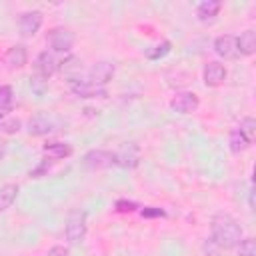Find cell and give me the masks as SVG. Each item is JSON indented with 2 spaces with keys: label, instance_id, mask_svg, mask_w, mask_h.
Masks as SVG:
<instances>
[{
  "label": "cell",
  "instance_id": "f1b7e54d",
  "mask_svg": "<svg viewBox=\"0 0 256 256\" xmlns=\"http://www.w3.org/2000/svg\"><path fill=\"white\" fill-rule=\"evenodd\" d=\"M142 216L144 218H160V216H166V212L162 208H156V206H148V208H142Z\"/></svg>",
  "mask_w": 256,
  "mask_h": 256
},
{
  "label": "cell",
  "instance_id": "484cf974",
  "mask_svg": "<svg viewBox=\"0 0 256 256\" xmlns=\"http://www.w3.org/2000/svg\"><path fill=\"white\" fill-rule=\"evenodd\" d=\"M30 86H32V90L38 94V96H42L44 92H46V86H48V80H44V78H40V76H32L30 78Z\"/></svg>",
  "mask_w": 256,
  "mask_h": 256
},
{
  "label": "cell",
  "instance_id": "ac0fdd59",
  "mask_svg": "<svg viewBox=\"0 0 256 256\" xmlns=\"http://www.w3.org/2000/svg\"><path fill=\"white\" fill-rule=\"evenodd\" d=\"M42 150L50 160H62L72 154V146L66 142H50V144H44Z\"/></svg>",
  "mask_w": 256,
  "mask_h": 256
},
{
  "label": "cell",
  "instance_id": "7402d4cb",
  "mask_svg": "<svg viewBox=\"0 0 256 256\" xmlns=\"http://www.w3.org/2000/svg\"><path fill=\"white\" fill-rule=\"evenodd\" d=\"M238 130H240V132H242V136L252 144V140H254V136H256V120H254V118H250V116H246V118L240 122Z\"/></svg>",
  "mask_w": 256,
  "mask_h": 256
},
{
  "label": "cell",
  "instance_id": "ffe728a7",
  "mask_svg": "<svg viewBox=\"0 0 256 256\" xmlns=\"http://www.w3.org/2000/svg\"><path fill=\"white\" fill-rule=\"evenodd\" d=\"M228 144H230V150H232L234 154H240V152H244V150L250 146V142H248V140L242 136V132H240L238 128H234V130L230 132Z\"/></svg>",
  "mask_w": 256,
  "mask_h": 256
},
{
  "label": "cell",
  "instance_id": "83f0119b",
  "mask_svg": "<svg viewBox=\"0 0 256 256\" xmlns=\"http://www.w3.org/2000/svg\"><path fill=\"white\" fill-rule=\"evenodd\" d=\"M48 170H50V162L44 158V160H42L34 170H30V176H32V178H40V176H42L44 172H48Z\"/></svg>",
  "mask_w": 256,
  "mask_h": 256
},
{
  "label": "cell",
  "instance_id": "603a6c76",
  "mask_svg": "<svg viewBox=\"0 0 256 256\" xmlns=\"http://www.w3.org/2000/svg\"><path fill=\"white\" fill-rule=\"evenodd\" d=\"M168 52H170V42H168V40H162L160 44H156V46H152V48L146 50V58H150V60H160V58L166 56Z\"/></svg>",
  "mask_w": 256,
  "mask_h": 256
},
{
  "label": "cell",
  "instance_id": "44dd1931",
  "mask_svg": "<svg viewBox=\"0 0 256 256\" xmlns=\"http://www.w3.org/2000/svg\"><path fill=\"white\" fill-rule=\"evenodd\" d=\"M14 106V92L10 86L6 84H0V114L4 112H10Z\"/></svg>",
  "mask_w": 256,
  "mask_h": 256
},
{
  "label": "cell",
  "instance_id": "6da1fadb",
  "mask_svg": "<svg viewBox=\"0 0 256 256\" xmlns=\"http://www.w3.org/2000/svg\"><path fill=\"white\" fill-rule=\"evenodd\" d=\"M210 240L222 250V248H234L240 244L242 240V228L240 224L226 212H218L212 216V222H210Z\"/></svg>",
  "mask_w": 256,
  "mask_h": 256
},
{
  "label": "cell",
  "instance_id": "8fae6325",
  "mask_svg": "<svg viewBox=\"0 0 256 256\" xmlns=\"http://www.w3.org/2000/svg\"><path fill=\"white\" fill-rule=\"evenodd\" d=\"M214 50H216L218 56H222V58H226V60H234V58L240 56L236 36H232V34L218 36V38L214 40Z\"/></svg>",
  "mask_w": 256,
  "mask_h": 256
},
{
  "label": "cell",
  "instance_id": "5bb4252c",
  "mask_svg": "<svg viewBox=\"0 0 256 256\" xmlns=\"http://www.w3.org/2000/svg\"><path fill=\"white\" fill-rule=\"evenodd\" d=\"M4 62L8 64V68L16 70V68H24L26 62H28V52H26V46L22 44H14L8 48L6 56H4Z\"/></svg>",
  "mask_w": 256,
  "mask_h": 256
},
{
  "label": "cell",
  "instance_id": "d4e9b609",
  "mask_svg": "<svg viewBox=\"0 0 256 256\" xmlns=\"http://www.w3.org/2000/svg\"><path fill=\"white\" fill-rule=\"evenodd\" d=\"M20 120L18 118H2V124H0V130L6 132V134H16L20 130Z\"/></svg>",
  "mask_w": 256,
  "mask_h": 256
},
{
  "label": "cell",
  "instance_id": "277c9868",
  "mask_svg": "<svg viewBox=\"0 0 256 256\" xmlns=\"http://www.w3.org/2000/svg\"><path fill=\"white\" fill-rule=\"evenodd\" d=\"M114 162L120 168H136L140 162V148L134 142H126L122 144L116 152H114Z\"/></svg>",
  "mask_w": 256,
  "mask_h": 256
},
{
  "label": "cell",
  "instance_id": "9a60e30c",
  "mask_svg": "<svg viewBox=\"0 0 256 256\" xmlns=\"http://www.w3.org/2000/svg\"><path fill=\"white\" fill-rule=\"evenodd\" d=\"M204 84L206 86H220L226 80V68L220 62H208L204 66Z\"/></svg>",
  "mask_w": 256,
  "mask_h": 256
},
{
  "label": "cell",
  "instance_id": "4fadbf2b",
  "mask_svg": "<svg viewBox=\"0 0 256 256\" xmlns=\"http://www.w3.org/2000/svg\"><path fill=\"white\" fill-rule=\"evenodd\" d=\"M58 70L62 72V76H64L70 84L82 80V62H80V58H76V56H68V58H64L62 62H58Z\"/></svg>",
  "mask_w": 256,
  "mask_h": 256
},
{
  "label": "cell",
  "instance_id": "7c38bea8",
  "mask_svg": "<svg viewBox=\"0 0 256 256\" xmlns=\"http://www.w3.org/2000/svg\"><path fill=\"white\" fill-rule=\"evenodd\" d=\"M198 96L194 92H180L172 98L170 102V108L176 112V114H190L198 108Z\"/></svg>",
  "mask_w": 256,
  "mask_h": 256
},
{
  "label": "cell",
  "instance_id": "4dcf8cb0",
  "mask_svg": "<svg viewBox=\"0 0 256 256\" xmlns=\"http://www.w3.org/2000/svg\"><path fill=\"white\" fill-rule=\"evenodd\" d=\"M4 154H6V142L0 138V160L4 158Z\"/></svg>",
  "mask_w": 256,
  "mask_h": 256
},
{
  "label": "cell",
  "instance_id": "7a4b0ae2",
  "mask_svg": "<svg viewBox=\"0 0 256 256\" xmlns=\"http://www.w3.org/2000/svg\"><path fill=\"white\" fill-rule=\"evenodd\" d=\"M64 236L70 244H78L84 240L86 236V212L76 208L68 214L66 218V226H64Z\"/></svg>",
  "mask_w": 256,
  "mask_h": 256
},
{
  "label": "cell",
  "instance_id": "9c48e42d",
  "mask_svg": "<svg viewBox=\"0 0 256 256\" xmlns=\"http://www.w3.org/2000/svg\"><path fill=\"white\" fill-rule=\"evenodd\" d=\"M70 90L78 98H104V96H108V92H106L104 86H96V84L88 82L86 78H82L78 82H72L70 84Z\"/></svg>",
  "mask_w": 256,
  "mask_h": 256
},
{
  "label": "cell",
  "instance_id": "f546056e",
  "mask_svg": "<svg viewBox=\"0 0 256 256\" xmlns=\"http://www.w3.org/2000/svg\"><path fill=\"white\" fill-rule=\"evenodd\" d=\"M48 256H70V254H68V250L64 246H52L48 250Z\"/></svg>",
  "mask_w": 256,
  "mask_h": 256
},
{
  "label": "cell",
  "instance_id": "1f68e13d",
  "mask_svg": "<svg viewBox=\"0 0 256 256\" xmlns=\"http://www.w3.org/2000/svg\"><path fill=\"white\" fill-rule=\"evenodd\" d=\"M250 206L254 208V188H250Z\"/></svg>",
  "mask_w": 256,
  "mask_h": 256
},
{
  "label": "cell",
  "instance_id": "cb8c5ba5",
  "mask_svg": "<svg viewBox=\"0 0 256 256\" xmlns=\"http://www.w3.org/2000/svg\"><path fill=\"white\" fill-rule=\"evenodd\" d=\"M238 256H256V242H254V238H242L240 240Z\"/></svg>",
  "mask_w": 256,
  "mask_h": 256
},
{
  "label": "cell",
  "instance_id": "4316f807",
  "mask_svg": "<svg viewBox=\"0 0 256 256\" xmlns=\"http://www.w3.org/2000/svg\"><path fill=\"white\" fill-rule=\"evenodd\" d=\"M116 210L118 212H134V210H138V204L132 202V200H118L116 202Z\"/></svg>",
  "mask_w": 256,
  "mask_h": 256
},
{
  "label": "cell",
  "instance_id": "52a82bcc",
  "mask_svg": "<svg viewBox=\"0 0 256 256\" xmlns=\"http://www.w3.org/2000/svg\"><path fill=\"white\" fill-rule=\"evenodd\" d=\"M26 130L30 136H46L54 130V118L44 114V112H38L34 116H30L28 124H26Z\"/></svg>",
  "mask_w": 256,
  "mask_h": 256
},
{
  "label": "cell",
  "instance_id": "3957f363",
  "mask_svg": "<svg viewBox=\"0 0 256 256\" xmlns=\"http://www.w3.org/2000/svg\"><path fill=\"white\" fill-rule=\"evenodd\" d=\"M46 40L54 52H70L74 46V34L68 28H52Z\"/></svg>",
  "mask_w": 256,
  "mask_h": 256
},
{
  "label": "cell",
  "instance_id": "d6986e66",
  "mask_svg": "<svg viewBox=\"0 0 256 256\" xmlns=\"http://www.w3.org/2000/svg\"><path fill=\"white\" fill-rule=\"evenodd\" d=\"M16 194H18V186L16 184H4L0 188V210H6L14 204L16 200Z\"/></svg>",
  "mask_w": 256,
  "mask_h": 256
},
{
  "label": "cell",
  "instance_id": "5b68a950",
  "mask_svg": "<svg viewBox=\"0 0 256 256\" xmlns=\"http://www.w3.org/2000/svg\"><path fill=\"white\" fill-rule=\"evenodd\" d=\"M82 162L88 170H104V168L116 166L114 152H110V150H90V152L84 154Z\"/></svg>",
  "mask_w": 256,
  "mask_h": 256
},
{
  "label": "cell",
  "instance_id": "8992f818",
  "mask_svg": "<svg viewBox=\"0 0 256 256\" xmlns=\"http://www.w3.org/2000/svg\"><path fill=\"white\" fill-rule=\"evenodd\" d=\"M114 72H116V66H114L112 62L102 60V62H96V64L88 70L86 80L92 82V84H96V86H106V84L114 78Z\"/></svg>",
  "mask_w": 256,
  "mask_h": 256
},
{
  "label": "cell",
  "instance_id": "e0dca14e",
  "mask_svg": "<svg viewBox=\"0 0 256 256\" xmlns=\"http://www.w3.org/2000/svg\"><path fill=\"white\" fill-rule=\"evenodd\" d=\"M236 42H238V52L242 56H252L256 52V32L254 30H244L236 38Z\"/></svg>",
  "mask_w": 256,
  "mask_h": 256
},
{
  "label": "cell",
  "instance_id": "2e32d148",
  "mask_svg": "<svg viewBox=\"0 0 256 256\" xmlns=\"http://www.w3.org/2000/svg\"><path fill=\"white\" fill-rule=\"evenodd\" d=\"M220 8H222V4H220L218 0H204V2L198 4L196 16H198L200 22H210V20H214V18L218 16Z\"/></svg>",
  "mask_w": 256,
  "mask_h": 256
},
{
  "label": "cell",
  "instance_id": "ba28073f",
  "mask_svg": "<svg viewBox=\"0 0 256 256\" xmlns=\"http://www.w3.org/2000/svg\"><path fill=\"white\" fill-rule=\"evenodd\" d=\"M58 72V62H56V58L50 54V52H40L38 56H36V62H34V74L36 76H40V78H44V80H48V78H52L54 74Z\"/></svg>",
  "mask_w": 256,
  "mask_h": 256
},
{
  "label": "cell",
  "instance_id": "d6a6232c",
  "mask_svg": "<svg viewBox=\"0 0 256 256\" xmlns=\"http://www.w3.org/2000/svg\"><path fill=\"white\" fill-rule=\"evenodd\" d=\"M2 118H4V114H0V124H2Z\"/></svg>",
  "mask_w": 256,
  "mask_h": 256
},
{
  "label": "cell",
  "instance_id": "30bf717a",
  "mask_svg": "<svg viewBox=\"0 0 256 256\" xmlns=\"http://www.w3.org/2000/svg\"><path fill=\"white\" fill-rule=\"evenodd\" d=\"M42 26V12L38 10H28L20 14L18 18V30L22 36H34Z\"/></svg>",
  "mask_w": 256,
  "mask_h": 256
}]
</instances>
